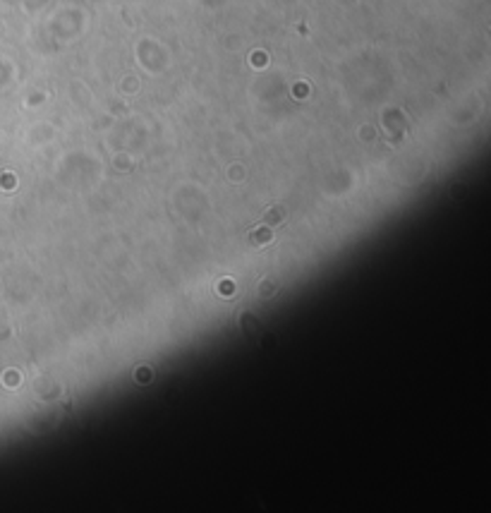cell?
Instances as JSON below:
<instances>
[{
	"instance_id": "cell-1",
	"label": "cell",
	"mask_w": 491,
	"mask_h": 513,
	"mask_svg": "<svg viewBox=\"0 0 491 513\" xmlns=\"http://www.w3.org/2000/svg\"><path fill=\"white\" fill-rule=\"evenodd\" d=\"M240 329L245 331V336H249L252 341H254L256 346H261L264 343V326H261V322L256 319L254 314H249V312H242V316H240Z\"/></svg>"
},
{
	"instance_id": "cell-2",
	"label": "cell",
	"mask_w": 491,
	"mask_h": 513,
	"mask_svg": "<svg viewBox=\"0 0 491 513\" xmlns=\"http://www.w3.org/2000/svg\"><path fill=\"white\" fill-rule=\"evenodd\" d=\"M285 218V209L280 207H271L268 211L264 214V223H268V226H275V223H283Z\"/></svg>"
},
{
	"instance_id": "cell-3",
	"label": "cell",
	"mask_w": 491,
	"mask_h": 513,
	"mask_svg": "<svg viewBox=\"0 0 491 513\" xmlns=\"http://www.w3.org/2000/svg\"><path fill=\"white\" fill-rule=\"evenodd\" d=\"M271 230L268 228H254L252 233H249V240L254 242V245H266V242H271Z\"/></svg>"
},
{
	"instance_id": "cell-4",
	"label": "cell",
	"mask_w": 491,
	"mask_h": 513,
	"mask_svg": "<svg viewBox=\"0 0 491 513\" xmlns=\"http://www.w3.org/2000/svg\"><path fill=\"white\" fill-rule=\"evenodd\" d=\"M259 290H261V295H264V297H268V295H273L275 286H273V283H268V281H264V283H259Z\"/></svg>"
}]
</instances>
